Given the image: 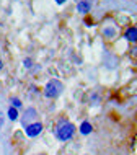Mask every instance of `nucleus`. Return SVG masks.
I'll return each mask as SVG.
<instances>
[{"label": "nucleus", "instance_id": "9", "mask_svg": "<svg viewBox=\"0 0 137 155\" xmlns=\"http://www.w3.org/2000/svg\"><path fill=\"white\" fill-rule=\"evenodd\" d=\"M11 103H13V104H15V108H20V106H21V101H20V100H18V98H15V100H11Z\"/></svg>", "mask_w": 137, "mask_h": 155}, {"label": "nucleus", "instance_id": "12", "mask_svg": "<svg viewBox=\"0 0 137 155\" xmlns=\"http://www.w3.org/2000/svg\"><path fill=\"white\" fill-rule=\"evenodd\" d=\"M56 2H57V3H59V5H60V3H64L65 0H56Z\"/></svg>", "mask_w": 137, "mask_h": 155}, {"label": "nucleus", "instance_id": "8", "mask_svg": "<svg viewBox=\"0 0 137 155\" xmlns=\"http://www.w3.org/2000/svg\"><path fill=\"white\" fill-rule=\"evenodd\" d=\"M34 114H36V111H34V110H28V116H26V118H24L23 124L26 123V121H31L33 118H34Z\"/></svg>", "mask_w": 137, "mask_h": 155}, {"label": "nucleus", "instance_id": "7", "mask_svg": "<svg viewBox=\"0 0 137 155\" xmlns=\"http://www.w3.org/2000/svg\"><path fill=\"white\" fill-rule=\"evenodd\" d=\"M8 118H10L11 121H15L16 118H18V111H16L15 108H10V110H8Z\"/></svg>", "mask_w": 137, "mask_h": 155}, {"label": "nucleus", "instance_id": "1", "mask_svg": "<svg viewBox=\"0 0 137 155\" xmlns=\"http://www.w3.org/2000/svg\"><path fill=\"white\" fill-rule=\"evenodd\" d=\"M73 132H75V127H73V124L65 123V124H62L60 127L57 129V137H59L60 140H69L70 137L73 136Z\"/></svg>", "mask_w": 137, "mask_h": 155}, {"label": "nucleus", "instance_id": "6", "mask_svg": "<svg viewBox=\"0 0 137 155\" xmlns=\"http://www.w3.org/2000/svg\"><path fill=\"white\" fill-rule=\"evenodd\" d=\"M80 132L82 134H90L91 132V124L90 123H83L80 126Z\"/></svg>", "mask_w": 137, "mask_h": 155}, {"label": "nucleus", "instance_id": "11", "mask_svg": "<svg viewBox=\"0 0 137 155\" xmlns=\"http://www.w3.org/2000/svg\"><path fill=\"white\" fill-rule=\"evenodd\" d=\"M24 65H26V67H31V61L26 59V61H24Z\"/></svg>", "mask_w": 137, "mask_h": 155}, {"label": "nucleus", "instance_id": "3", "mask_svg": "<svg viewBox=\"0 0 137 155\" xmlns=\"http://www.w3.org/2000/svg\"><path fill=\"white\" fill-rule=\"evenodd\" d=\"M41 131H43V124L41 123H34V124H28L26 126V136H30V137L38 136Z\"/></svg>", "mask_w": 137, "mask_h": 155}, {"label": "nucleus", "instance_id": "4", "mask_svg": "<svg viewBox=\"0 0 137 155\" xmlns=\"http://www.w3.org/2000/svg\"><path fill=\"white\" fill-rule=\"evenodd\" d=\"M90 8H91L90 2H85V0H80V2L77 3V10L80 12V13H88Z\"/></svg>", "mask_w": 137, "mask_h": 155}, {"label": "nucleus", "instance_id": "10", "mask_svg": "<svg viewBox=\"0 0 137 155\" xmlns=\"http://www.w3.org/2000/svg\"><path fill=\"white\" fill-rule=\"evenodd\" d=\"M113 33H114L113 30H106V31H105V35H108V36H113Z\"/></svg>", "mask_w": 137, "mask_h": 155}, {"label": "nucleus", "instance_id": "5", "mask_svg": "<svg viewBox=\"0 0 137 155\" xmlns=\"http://www.w3.org/2000/svg\"><path fill=\"white\" fill-rule=\"evenodd\" d=\"M126 39L132 41V43H134V41L137 39V30H135L134 26H132V28H129V30H127V33H126Z\"/></svg>", "mask_w": 137, "mask_h": 155}, {"label": "nucleus", "instance_id": "13", "mask_svg": "<svg viewBox=\"0 0 137 155\" xmlns=\"http://www.w3.org/2000/svg\"><path fill=\"white\" fill-rule=\"evenodd\" d=\"M0 69H2V62H0Z\"/></svg>", "mask_w": 137, "mask_h": 155}, {"label": "nucleus", "instance_id": "2", "mask_svg": "<svg viewBox=\"0 0 137 155\" xmlns=\"http://www.w3.org/2000/svg\"><path fill=\"white\" fill-rule=\"evenodd\" d=\"M60 90H62V85H60V82H57V80H51L46 85V91H44V95L47 96V98H56L57 95L60 93Z\"/></svg>", "mask_w": 137, "mask_h": 155}]
</instances>
